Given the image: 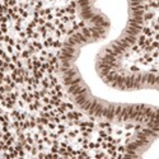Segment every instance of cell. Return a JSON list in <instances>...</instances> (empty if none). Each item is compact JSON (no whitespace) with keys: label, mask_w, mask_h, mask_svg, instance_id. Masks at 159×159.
<instances>
[{"label":"cell","mask_w":159,"mask_h":159,"mask_svg":"<svg viewBox=\"0 0 159 159\" xmlns=\"http://www.w3.org/2000/svg\"><path fill=\"white\" fill-rule=\"evenodd\" d=\"M126 155L141 159H159V122L144 125L127 144Z\"/></svg>","instance_id":"1"}]
</instances>
